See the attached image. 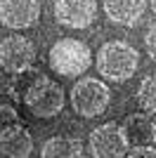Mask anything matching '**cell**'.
Masks as SVG:
<instances>
[{"label": "cell", "instance_id": "1", "mask_svg": "<svg viewBox=\"0 0 156 158\" xmlns=\"http://www.w3.org/2000/svg\"><path fill=\"white\" fill-rule=\"evenodd\" d=\"M137 64H140V52L125 40H109L97 50V66L99 76L104 80L114 83H125L135 76Z\"/></svg>", "mask_w": 156, "mask_h": 158}, {"label": "cell", "instance_id": "2", "mask_svg": "<svg viewBox=\"0 0 156 158\" xmlns=\"http://www.w3.org/2000/svg\"><path fill=\"white\" fill-rule=\"evenodd\" d=\"M47 59H50V69L54 73L66 76V78H76V76H83L92 66V50L83 40L59 38L50 47Z\"/></svg>", "mask_w": 156, "mask_h": 158}, {"label": "cell", "instance_id": "3", "mask_svg": "<svg viewBox=\"0 0 156 158\" xmlns=\"http://www.w3.org/2000/svg\"><path fill=\"white\" fill-rule=\"evenodd\" d=\"M109 102H111V90L104 80L83 78L71 87V106L83 118L102 116L109 109Z\"/></svg>", "mask_w": 156, "mask_h": 158}, {"label": "cell", "instance_id": "4", "mask_svg": "<svg viewBox=\"0 0 156 158\" xmlns=\"http://www.w3.org/2000/svg\"><path fill=\"white\" fill-rule=\"evenodd\" d=\"M21 102L26 104L28 113H33L36 118H54V116L64 109L66 97H64V90H62L59 83H54V80H50L47 76H43V78L24 94Z\"/></svg>", "mask_w": 156, "mask_h": 158}, {"label": "cell", "instance_id": "5", "mask_svg": "<svg viewBox=\"0 0 156 158\" xmlns=\"http://www.w3.org/2000/svg\"><path fill=\"white\" fill-rule=\"evenodd\" d=\"M130 151L123 125L104 123L90 132V153L92 158H125Z\"/></svg>", "mask_w": 156, "mask_h": 158}, {"label": "cell", "instance_id": "6", "mask_svg": "<svg viewBox=\"0 0 156 158\" xmlns=\"http://www.w3.org/2000/svg\"><path fill=\"white\" fill-rule=\"evenodd\" d=\"M36 61V45L24 35H7L0 40V69L7 73H17L31 69Z\"/></svg>", "mask_w": 156, "mask_h": 158}, {"label": "cell", "instance_id": "7", "mask_svg": "<svg viewBox=\"0 0 156 158\" xmlns=\"http://www.w3.org/2000/svg\"><path fill=\"white\" fill-rule=\"evenodd\" d=\"M97 17V0H54V19L66 28H88Z\"/></svg>", "mask_w": 156, "mask_h": 158}, {"label": "cell", "instance_id": "8", "mask_svg": "<svg viewBox=\"0 0 156 158\" xmlns=\"http://www.w3.org/2000/svg\"><path fill=\"white\" fill-rule=\"evenodd\" d=\"M38 19V0H0V21L7 28H28Z\"/></svg>", "mask_w": 156, "mask_h": 158}, {"label": "cell", "instance_id": "9", "mask_svg": "<svg viewBox=\"0 0 156 158\" xmlns=\"http://www.w3.org/2000/svg\"><path fill=\"white\" fill-rule=\"evenodd\" d=\"M147 0H104V14L106 19L118 26H137L144 17Z\"/></svg>", "mask_w": 156, "mask_h": 158}, {"label": "cell", "instance_id": "10", "mask_svg": "<svg viewBox=\"0 0 156 158\" xmlns=\"http://www.w3.org/2000/svg\"><path fill=\"white\" fill-rule=\"evenodd\" d=\"M154 123L149 113H130L123 120V132L130 146H149L154 142Z\"/></svg>", "mask_w": 156, "mask_h": 158}, {"label": "cell", "instance_id": "11", "mask_svg": "<svg viewBox=\"0 0 156 158\" xmlns=\"http://www.w3.org/2000/svg\"><path fill=\"white\" fill-rule=\"evenodd\" d=\"M33 151V137L24 125L0 137V158H28Z\"/></svg>", "mask_w": 156, "mask_h": 158}, {"label": "cell", "instance_id": "12", "mask_svg": "<svg viewBox=\"0 0 156 158\" xmlns=\"http://www.w3.org/2000/svg\"><path fill=\"white\" fill-rule=\"evenodd\" d=\"M40 158H83V142L76 137H50L40 149Z\"/></svg>", "mask_w": 156, "mask_h": 158}, {"label": "cell", "instance_id": "13", "mask_svg": "<svg viewBox=\"0 0 156 158\" xmlns=\"http://www.w3.org/2000/svg\"><path fill=\"white\" fill-rule=\"evenodd\" d=\"M43 76H45V73L38 71L36 66H31V69H26V71L17 73V76H14V80H12V90H10V92H12L14 97L21 102V99H24V94L28 92V90H31V87L36 85Z\"/></svg>", "mask_w": 156, "mask_h": 158}, {"label": "cell", "instance_id": "14", "mask_svg": "<svg viewBox=\"0 0 156 158\" xmlns=\"http://www.w3.org/2000/svg\"><path fill=\"white\" fill-rule=\"evenodd\" d=\"M137 102L147 113H156V73L147 76V78L140 83V90H137Z\"/></svg>", "mask_w": 156, "mask_h": 158}, {"label": "cell", "instance_id": "15", "mask_svg": "<svg viewBox=\"0 0 156 158\" xmlns=\"http://www.w3.org/2000/svg\"><path fill=\"white\" fill-rule=\"evenodd\" d=\"M19 125H21L19 111L12 104H0V137H5L7 132L17 130Z\"/></svg>", "mask_w": 156, "mask_h": 158}, {"label": "cell", "instance_id": "16", "mask_svg": "<svg viewBox=\"0 0 156 158\" xmlns=\"http://www.w3.org/2000/svg\"><path fill=\"white\" fill-rule=\"evenodd\" d=\"M144 50H147V54L151 57V61H156V24L147 31V35H144Z\"/></svg>", "mask_w": 156, "mask_h": 158}, {"label": "cell", "instance_id": "17", "mask_svg": "<svg viewBox=\"0 0 156 158\" xmlns=\"http://www.w3.org/2000/svg\"><path fill=\"white\" fill-rule=\"evenodd\" d=\"M125 158H156L154 146H132Z\"/></svg>", "mask_w": 156, "mask_h": 158}, {"label": "cell", "instance_id": "18", "mask_svg": "<svg viewBox=\"0 0 156 158\" xmlns=\"http://www.w3.org/2000/svg\"><path fill=\"white\" fill-rule=\"evenodd\" d=\"M149 5H151V12L156 14V0H149Z\"/></svg>", "mask_w": 156, "mask_h": 158}, {"label": "cell", "instance_id": "19", "mask_svg": "<svg viewBox=\"0 0 156 158\" xmlns=\"http://www.w3.org/2000/svg\"><path fill=\"white\" fill-rule=\"evenodd\" d=\"M154 144H156V123H154Z\"/></svg>", "mask_w": 156, "mask_h": 158}]
</instances>
